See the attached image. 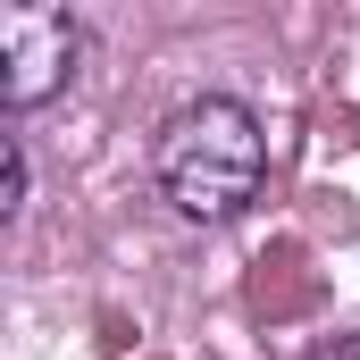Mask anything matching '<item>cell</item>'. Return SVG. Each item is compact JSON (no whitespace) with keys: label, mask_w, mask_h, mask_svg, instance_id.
Listing matches in <instances>:
<instances>
[{"label":"cell","mask_w":360,"mask_h":360,"mask_svg":"<svg viewBox=\"0 0 360 360\" xmlns=\"http://www.w3.org/2000/svg\"><path fill=\"white\" fill-rule=\"evenodd\" d=\"M25 201V143H0V210Z\"/></svg>","instance_id":"obj_3"},{"label":"cell","mask_w":360,"mask_h":360,"mask_svg":"<svg viewBox=\"0 0 360 360\" xmlns=\"http://www.w3.org/2000/svg\"><path fill=\"white\" fill-rule=\"evenodd\" d=\"M84 25L42 0H0V109H34L76 76Z\"/></svg>","instance_id":"obj_2"},{"label":"cell","mask_w":360,"mask_h":360,"mask_svg":"<svg viewBox=\"0 0 360 360\" xmlns=\"http://www.w3.org/2000/svg\"><path fill=\"white\" fill-rule=\"evenodd\" d=\"M319 360H360V335H335V344H327Z\"/></svg>","instance_id":"obj_4"},{"label":"cell","mask_w":360,"mask_h":360,"mask_svg":"<svg viewBox=\"0 0 360 360\" xmlns=\"http://www.w3.org/2000/svg\"><path fill=\"white\" fill-rule=\"evenodd\" d=\"M151 168H160V193L184 218H235L260 193V176H269V134H260V117L243 101L201 92V101H184L160 126Z\"/></svg>","instance_id":"obj_1"}]
</instances>
